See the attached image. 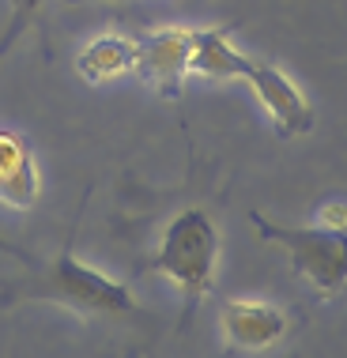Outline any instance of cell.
<instances>
[{
	"mask_svg": "<svg viewBox=\"0 0 347 358\" xmlns=\"http://www.w3.org/2000/svg\"><path fill=\"white\" fill-rule=\"evenodd\" d=\"M249 222L268 245L291 257V268L317 294H340L347 287V200H329L310 227H276L260 211H249Z\"/></svg>",
	"mask_w": 347,
	"mask_h": 358,
	"instance_id": "6da1fadb",
	"label": "cell"
},
{
	"mask_svg": "<svg viewBox=\"0 0 347 358\" xmlns=\"http://www.w3.org/2000/svg\"><path fill=\"white\" fill-rule=\"evenodd\" d=\"M215 260H219L215 222L200 208H181L162 230L155 268L185 294L189 306H197L215 283Z\"/></svg>",
	"mask_w": 347,
	"mask_h": 358,
	"instance_id": "7a4b0ae2",
	"label": "cell"
},
{
	"mask_svg": "<svg viewBox=\"0 0 347 358\" xmlns=\"http://www.w3.org/2000/svg\"><path fill=\"white\" fill-rule=\"evenodd\" d=\"M50 294L76 309H87V313H129L136 306L129 287L99 268L83 264L72 249H64L50 264Z\"/></svg>",
	"mask_w": 347,
	"mask_h": 358,
	"instance_id": "3957f363",
	"label": "cell"
},
{
	"mask_svg": "<svg viewBox=\"0 0 347 358\" xmlns=\"http://www.w3.org/2000/svg\"><path fill=\"white\" fill-rule=\"evenodd\" d=\"M242 83L253 87V94L260 99V106L268 110V117H272V124L279 129V136H306V132L317 124V113L310 99H306L302 91H298L295 80H287L279 69H272V64H260L249 57V64L242 69V76H238Z\"/></svg>",
	"mask_w": 347,
	"mask_h": 358,
	"instance_id": "277c9868",
	"label": "cell"
},
{
	"mask_svg": "<svg viewBox=\"0 0 347 358\" xmlns=\"http://www.w3.org/2000/svg\"><path fill=\"white\" fill-rule=\"evenodd\" d=\"M136 42H140L136 69H143V76L162 99H178L192 61V31L189 27H162V31H151L148 38H136Z\"/></svg>",
	"mask_w": 347,
	"mask_h": 358,
	"instance_id": "5b68a950",
	"label": "cell"
},
{
	"mask_svg": "<svg viewBox=\"0 0 347 358\" xmlns=\"http://www.w3.org/2000/svg\"><path fill=\"white\" fill-rule=\"evenodd\" d=\"M223 332L234 347L264 351V347H272L287 332V317L268 302L238 298V302H227V309H223Z\"/></svg>",
	"mask_w": 347,
	"mask_h": 358,
	"instance_id": "8992f818",
	"label": "cell"
},
{
	"mask_svg": "<svg viewBox=\"0 0 347 358\" xmlns=\"http://www.w3.org/2000/svg\"><path fill=\"white\" fill-rule=\"evenodd\" d=\"M38 192H42V181H38L31 143L19 132L0 129V200L12 208H31Z\"/></svg>",
	"mask_w": 347,
	"mask_h": 358,
	"instance_id": "52a82bcc",
	"label": "cell"
},
{
	"mask_svg": "<svg viewBox=\"0 0 347 358\" xmlns=\"http://www.w3.org/2000/svg\"><path fill=\"white\" fill-rule=\"evenodd\" d=\"M140 64V42L125 34H94L91 42L76 53V72L83 76L87 83H110L121 80V76L136 72Z\"/></svg>",
	"mask_w": 347,
	"mask_h": 358,
	"instance_id": "ba28073f",
	"label": "cell"
},
{
	"mask_svg": "<svg viewBox=\"0 0 347 358\" xmlns=\"http://www.w3.org/2000/svg\"><path fill=\"white\" fill-rule=\"evenodd\" d=\"M249 57L238 50L223 31H192V61L189 72L211 76V80H238Z\"/></svg>",
	"mask_w": 347,
	"mask_h": 358,
	"instance_id": "9c48e42d",
	"label": "cell"
},
{
	"mask_svg": "<svg viewBox=\"0 0 347 358\" xmlns=\"http://www.w3.org/2000/svg\"><path fill=\"white\" fill-rule=\"evenodd\" d=\"M45 0H12V19H8V27H4V38H0V53L8 50V45L15 42L19 34H23V27L34 19V12L42 8Z\"/></svg>",
	"mask_w": 347,
	"mask_h": 358,
	"instance_id": "30bf717a",
	"label": "cell"
}]
</instances>
